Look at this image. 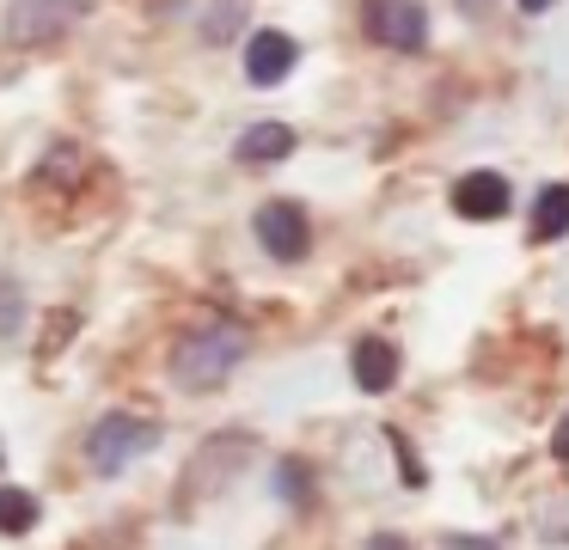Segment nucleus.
<instances>
[{"label":"nucleus","instance_id":"f257e3e1","mask_svg":"<svg viewBox=\"0 0 569 550\" xmlns=\"http://www.w3.org/2000/svg\"><path fill=\"white\" fill-rule=\"evenodd\" d=\"M239 361H246V324H233V318H209V324H197V330L178 337L172 379L184 391H214Z\"/></svg>","mask_w":569,"mask_h":550},{"label":"nucleus","instance_id":"f03ea898","mask_svg":"<svg viewBox=\"0 0 569 550\" xmlns=\"http://www.w3.org/2000/svg\"><path fill=\"white\" fill-rule=\"evenodd\" d=\"M160 447V422H148V416H104V422H92V434H87V464L99 477H117V471H129V464L141 459V452H153Z\"/></svg>","mask_w":569,"mask_h":550},{"label":"nucleus","instance_id":"7ed1b4c3","mask_svg":"<svg viewBox=\"0 0 569 550\" xmlns=\"http://www.w3.org/2000/svg\"><path fill=\"white\" fill-rule=\"evenodd\" d=\"M80 12H87V0H13L0 31L13 49H50L80 24Z\"/></svg>","mask_w":569,"mask_h":550},{"label":"nucleus","instance_id":"20e7f679","mask_svg":"<svg viewBox=\"0 0 569 550\" xmlns=\"http://www.w3.org/2000/svg\"><path fill=\"white\" fill-rule=\"evenodd\" d=\"M361 24H368L373 43L398 49V56H417L429 43V12H422V0H368Z\"/></svg>","mask_w":569,"mask_h":550},{"label":"nucleus","instance_id":"39448f33","mask_svg":"<svg viewBox=\"0 0 569 550\" xmlns=\"http://www.w3.org/2000/svg\"><path fill=\"white\" fill-rule=\"evenodd\" d=\"M251 227H258V244L276 263H300L312 251V227H307V208L300 202H263Z\"/></svg>","mask_w":569,"mask_h":550},{"label":"nucleus","instance_id":"423d86ee","mask_svg":"<svg viewBox=\"0 0 569 550\" xmlns=\"http://www.w3.org/2000/svg\"><path fill=\"white\" fill-rule=\"evenodd\" d=\"M295 61H300V49H295V37H288V31H251V43H246V80L251 86L288 80Z\"/></svg>","mask_w":569,"mask_h":550},{"label":"nucleus","instance_id":"0eeeda50","mask_svg":"<svg viewBox=\"0 0 569 550\" xmlns=\"http://www.w3.org/2000/svg\"><path fill=\"white\" fill-rule=\"evenodd\" d=\"M508 178H496V171H466V178L453 183V208L466 220H502L508 214Z\"/></svg>","mask_w":569,"mask_h":550},{"label":"nucleus","instance_id":"6e6552de","mask_svg":"<svg viewBox=\"0 0 569 550\" xmlns=\"http://www.w3.org/2000/svg\"><path fill=\"white\" fill-rule=\"evenodd\" d=\"M349 367H356V386L361 391H392L398 379V349L386 337H361L356 354H349Z\"/></svg>","mask_w":569,"mask_h":550},{"label":"nucleus","instance_id":"1a4fd4ad","mask_svg":"<svg viewBox=\"0 0 569 550\" xmlns=\"http://www.w3.org/2000/svg\"><path fill=\"white\" fill-rule=\"evenodd\" d=\"M233 153L246 159V166H276V159L295 153V129H288V122H251L233 141Z\"/></svg>","mask_w":569,"mask_h":550},{"label":"nucleus","instance_id":"9d476101","mask_svg":"<svg viewBox=\"0 0 569 550\" xmlns=\"http://www.w3.org/2000/svg\"><path fill=\"white\" fill-rule=\"evenodd\" d=\"M569 232V183H545L539 202H532V239L551 244Z\"/></svg>","mask_w":569,"mask_h":550},{"label":"nucleus","instance_id":"9b49d317","mask_svg":"<svg viewBox=\"0 0 569 550\" xmlns=\"http://www.w3.org/2000/svg\"><path fill=\"white\" fill-rule=\"evenodd\" d=\"M38 526V496L31 489H13V483H0V532H31Z\"/></svg>","mask_w":569,"mask_h":550},{"label":"nucleus","instance_id":"f8f14e48","mask_svg":"<svg viewBox=\"0 0 569 550\" xmlns=\"http://www.w3.org/2000/svg\"><path fill=\"white\" fill-rule=\"evenodd\" d=\"M19 318H26V293L19 281H0V337H19Z\"/></svg>","mask_w":569,"mask_h":550},{"label":"nucleus","instance_id":"ddd939ff","mask_svg":"<svg viewBox=\"0 0 569 550\" xmlns=\"http://www.w3.org/2000/svg\"><path fill=\"white\" fill-rule=\"evenodd\" d=\"M239 12H246V0H221V7L202 19V37H209V43H227V37H233V19H239Z\"/></svg>","mask_w":569,"mask_h":550},{"label":"nucleus","instance_id":"4468645a","mask_svg":"<svg viewBox=\"0 0 569 550\" xmlns=\"http://www.w3.org/2000/svg\"><path fill=\"white\" fill-rule=\"evenodd\" d=\"M282 496H307V464H282Z\"/></svg>","mask_w":569,"mask_h":550},{"label":"nucleus","instance_id":"2eb2a0df","mask_svg":"<svg viewBox=\"0 0 569 550\" xmlns=\"http://www.w3.org/2000/svg\"><path fill=\"white\" fill-rule=\"evenodd\" d=\"M551 452H557V459H569V416L557 422V434H551Z\"/></svg>","mask_w":569,"mask_h":550},{"label":"nucleus","instance_id":"dca6fc26","mask_svg":"<svg viewBox=\"0 0 569 550\" xmlns=\"http://www.w3.org/2000/svg\"><path fill=\"white\" fill-rule=\"evenodd\" d=\"M368 550H405V538H392V532H380V538H373V544Z\"/></svg>","mask_w":569,"mask_h":550},{"label":"nucleus","instance_id":"f3484780","mask_svg":"<svg viewBox=\"0 0 569 550\" xmlns=\"http://www.w3.org/2000/svg\"><path fill=\"white\" fill-rule=\"evenodd\" d=\"M459 7H466L471 19H483V12H490V0H459Z\"/></svg>","mask_w":569,"mask_h":550},{"label":"nucleus","instance_id":"a211bd4d","mask_svg":"<svg viewBox=\"0 0 569 550\" xmlns=\"http://www.w3.org/2000/svg\"><path fill=\"white\" fill-rule=\"evenodd\" d=\"M453 550H490V544H478V538H453Z\"/></svg>","mask_w":569,"mask_h":550},{"label":"nucleus","instance_id":"6ab92c4d","mask_svg":"<svg viewBox=\"0 0 569 550\" xmlns=\"http://www.w3.org/2000/svg\"><path fill=\"white\" fill-rule=\"evenodd\" d=\"M520 7H527V12H545V7H557V0H520Z\"/></svg>","mask_w":569,"mask_h":550},{"label":"nucleus","instance_id":"aec40b11","mask_svg":"<svg viewBox=\"0 0 569 550\" xmlns=\"http://www.w3.org/2000/svg\"><path fill=\"white\" fill-rule=\"evenodd\" d=\"M0 464H7V452H0Z\"/></svg>","mask_w":569,"mask_h":550}]
</instances>
